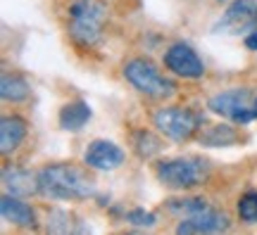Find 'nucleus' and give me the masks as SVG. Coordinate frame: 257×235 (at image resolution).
<instances>
[{
	"label": "nucleus",
	"instance_id": "6ab92c4d",
	"mask_svg": "<svg viewBox=\"0 0 257 235\" xmlns=\"http://www.w3.org/2000/svg\"><path fill=\"white\" fill-rule=\"evenodd\" d=\"M119 218L121 221H126L128 226H134V228H153L157 223V214H153V211H148V209L143 207H134V209H128V211H119Z\"/></svg>",
	"mask_w": 257,
	"mask_h": 235
},
{
	"label": "nucleus",
	"instance_id": "39448f33",
	"mask_svg": "<svg viewBox=\"0 0 257 235\" xmlns=\"http://www.w3.org/2000/svg\"><path fill=\"white\" fill-rule=\"evenodd\" d=\"M153 124L169 140L188 143L193 138H198L200 126H205V117L184 107H160L153 112Z\"/></svg>",
	"mask_w": 257,
	"mask_h": 235
},
{
	"label": "nucleus",
	"instance_id": "4be33fe9",
	"mask_svg": "<svg viewBox=\"0 0 257 235\" xmlns=\"http://www.w3.org/2000/svg\"><path fill=\"white\" fill-rule=\"evenodd\" d=\"M245 48L257 53V29H255V31H250L248 36H245Z\"/></svg>",
	"mask_w": 257,
	"mask_h": 235
},
{
	"label": "nucleus",
	"instance_id": "0eeeda50",
	"mask_svg": "<svg viewBox=\"0 0 257 235\" xmlns=\"http://www.w3.org/2000/svg\"><path fill=\"white\" fill-rule=\"evenodd\" d=\"M257 29V0H233L221 19L212 27L214 34H231V36H243Z\"/></svg>",
	"mask_w": 257,
	"mask_h": 235
},
{
	"label": "nucleus",
	"instance_id": "412c9836",
	"mask_svg": "<svg viewBox=\"0 0 257 235\" xmlns=\"http://www.w3.org/2000/svg\"><path fill=\"white\" fill-rule=\"evenodd\" d=\"M174 235H198V233H195V228H193L191 218H181L174 228Z\"/></svg>",
	"mask_w": 257,
	"mask_h": 235
},
{
	"label": "nucleus",
	"instance_id": "ddd939ff",
	"mask_svg": "<svg viewBox=\"0 0 257 235\" xmlns=\"http://www.w3.org/2000/svg\"><path fill=\"white\" fill-rule=\"evenodd\" d=\"M186 218H191V223L198 235H226L231 230V216L224 209L212 207V204H207L205 209H200L193 216Z\"/></svg>",
	"mask_w": 257,
	"mask_h": 235
},
{
	"label": "nucleus",
	"instance_id": "f03ea898",
	"mask_svg": "<svg viewBox=\"0 0 257 235\" xmlns=\"http://www.w3.org/2000/svg\"><path fill=\"white\" fill-rule=\"evenodd\" d=\"M107 22L105 0H72L67 8V34L74 46L95 48L102 41V29Z\"/></svg>",
	"mask_w": 257,
	"mask_h": 235
},
{
	"label": "nucleus",
	"instance_id": "f8f14e48",
	"mask_svg": "<svg viewBox=\"0 0 257 235\" xmlns=\"http://www.w3.org/2000/svg\"><path fill=\"white\" fill-rule=\"evenodd\" d=\"M46 235H91L86 221L67 209H50L43 221Z\"/></svg>",
	"mask_w": 257,
	"mask_h": 235
},
{
	"label": "nucleus",
	"instance_id": "7ed1b4c3",
	"mask_svg": "<svg viewBox=\"0 0 257 235\" xmlns=\"http://www.w3.org/2000/svg\"><path fill=\"white\" fill-rule=\"evenodd\" d=\"M210 173H212L210 162L202 159V157H193V154L169 157V159H160L155 164L157 181L162 183L165 188L176 190V192L198 188L202 183H207Z\"/></svg>",
	"mask_w": 257,
	"mask_h": 235
},
{
	"label": "nucleus",
	"instance_id": "aec40b11",
	"mask_svg": "<svg viewBox=\"0 0 257 235\" xmlns=\"http://www.w3.org/2000/svg\"><path fill=\"white\" fill-rule=\"evenodd\" d=\"M236 211H238L240 221H245V223H257V192L255 190L240 195L238 204H236Z\"/></svg>",
	"mask_w": 257,
	"mask_h": 235
},
{
	"label": "nucleus",
	"instance_id": "f257e3e1",
	"mask_svg": "<svg viewBox=\"0 0 257 235\" xmlns=\"http://www.w3.org/2000/svg\"><path fill=\"white\" fill-rule=\"evenodd\" d=\"M38 190L46 199L57 202H83L95 197V181L74 162H53L38 169Z\"/></svg>",
	"mask_w": 257,
	"mask_h": 235
},
{
	"label": "nucleus",
	"instance_id": "9d476101",
	"mask_svg": "<svg viewBox=\"0 0 257 235\" xmlns=\"http://www.w3.org/2000/svg\"><path fill=\"white\" fill-rule=\"evenodd\" d=\"M0 214L3 218L12 223V226H19V228H27V230H36L41 223H38V216H36V209L31 207L29 202H24V197H15L5 192L0 197Z\"/></svg>",
	"mask_w": 257,
	"mask_h": 235
},
{
	"label": "nucleus",
	"instance_id": "9b49d317",
	"mask_svg": "<svg viewBox=\"0 0 257 235\" xmlns=\"http://www.w3.org/2000/svg\"><path fill=\"white\" fill-rule=\"evenodd\" d=\"M3 185L15 197L41 195V190H38V173H31L29 169H22L17 164H5L3 166Z\"/></svg>",
	"mask_w": 257,
	"mask_h": 235
},
{
	"label": "nucleus",
	"instance_id": "4468645a",
	"mask_svg": "<svg viewBox=\"0 0 257 235\" xmlns=\"http://www.w3.org/2000/svg\"><path fill=\"white\" fill-rule=\"evenodd\" d=\"M29 131V124L17 114H5L0 119V152L3 157L17 152V147L24 143Z\"/></svg>",
	"mask_w": 257,
	"mask_h": 235
},
{
	"label": "nucleus",
	"instance_id": "2eb2a0df",
	"mask_svg": "<svg viewBox=\"0 0 257 235\" xmlns=\"http://www.w3.org/2000/svg\"><path fill=\"white\" fill-rule=\"evenodd\" d=\"M93 112L88 107V102L83 100H74V102H67L62 109H60V128L62 131H69V133H79L88 121H91Z\"/></svg>",
	"mask_w": 257,
	"mask_h": 235
},
{
	"label": "nucleus",
	"instance_id": "20e7f679",
	"mask_svg": "<svg viewBox=\"0 0 257 235\" xmlns=\"http://www.w3.org/2000/svg\"><path fill=\"white\" fill-rule=\"evenodd\" d=\"M124 79H126L141 95L150 100H167L176 93V86L172 79L160 74L155 64L143 57H134L124 64Z\"/></svg>",
	"mask_w": 257,
	"mask_h": 235
},
{
	"label": "nucleus",
	"instance_id": "f3484780",
	"mask_svg": "<svg viewBox=\"0 0 257 235\" xmlns=\"http://www.w3.org/2000/svg\"><path fill=\"white\" fill-rule=\"evenodd\" d=\"M29 95H31V88H29L27 79L22 74H12V72L3 74V79H0V98H3V102L17 105V102L29 100Z\"/></svg>",
	"mask_w": 257,
	"mask_h": 235
},
{
	"label": "nucleus",
	"instance_id": "6e6552de",
	"mask_svg": "<svg viewBox=\"0 0 257 235\" xmlns=\"http://www.w3.org/2000/svg\"><path fill=\"white\" fill-rule=\"evenodd\" d=\"M165 67L179 79H202L205 76V64L198 57L188 43H172L162 55Z\"/></svg>",
	"mask_w": 257,
	"mask_h": 235
},
{
	"label": "nucleus",
	"instance_id": "5701e85b",
	"mask_svg": "<svg viewBox=\"0 0 257 235\" xmlns=\"http://www.w3.org/2000/svg\"><path fill=\"white\" fill-rule=\"evenodd\" d=\"M119 235H146V233H141V230H124V233Z\"/></svg>",
	"mask_w": 257,
	"mask_h": 235
},
{
	"label": "nucleus",
	"instance_id": "dca6fc26",
	"mask_svg": "<svg viewBox=\"0 0 257 235\" xmlns=\"http://www.w3.org/2000/svg\"><path fill=\"white\" fill-rule=\"evenodd\" d=\"M195 140H198L202 147H231V145H240L243 136H240L233 126H221V124H217V126H210L207 131L198 133Z\"/></svg>",
	"mask_w": 257,
	"mask_h": 235
},
{
	"label": "nucleus",
	"instance_id": "1a4fd4ad",
	"mask_svg": "<svg viewBox=\"0 0 257 235\" xmlns=\"http://www.w3.org/2000/svg\"><path fill=\"white\" fill-rule=\"evenodd\" d=\"M126 162V152L112 140H93L86 145L83 164L95 171H114L117 166Z\"/></svg>",
	"mask_w": 257,
	"mask_h": 235
},
{
	"label": "nucleus",
	"instance_id": "a211bd4d",
	"mask_svg": "<svg viewBox=\"0 0 257 235\" xmlns=\"http://www.w3.org/2000/svg\"><path fill=\"white\" fill-rule=\"evenodd\" d=\"M131 145H134V150H136V154L141 159H150V157H155V154L162 152V140H160L153 131H146V128L134 131Z\"/></svg>",
	"mask_w": 257,
	"mask_h": 235
},
{
	"label": "nucleus",
	"instance_id": "393cba45",
	"mask_svg": "<svg viewBox=\"0 0 257 235\" xmlns=\"http://www.w3.org/2000/svg\"><path fill=\"white\" fill-rule=\"evenodd\" d=\"M217 3H224V0H217Z\"/></svg>",
	"mask_w": 257,
	"mask_h": 235
},
{
	"label": "nucleus",
	"instance_id": "b1692460",
	"mask_svg": "<svg viewBox=\"0 0 257 235\" xmlns=\"http://www.w3.org/2000/svg\"><path fill=\"white\" fill-rule=\"evenodd\" d=\"M252 109H255V119H257V98H255V105H252Z\"/></svg>",
	"mask_w": 257,
	"mask_h": 235
},
{
	"label": "nucleus",
	"instance_id": "423d86ee",
	"mask_svg": "<svg viewBox=\"0 0 257 235\" xmlns=\"http://www.w3.org/2000/svg\"><path fill=\"white\" fill-rule=\"evenodd\" d=\"M255 98L250 88H231V91H221L217 95H212L207 107L210 112L219 114V117L231 119L233 124L245 126L250 121H255Z\"/></svg>",
	"mask_w": 257,
	"mask_h": 235
}]
</instances>
